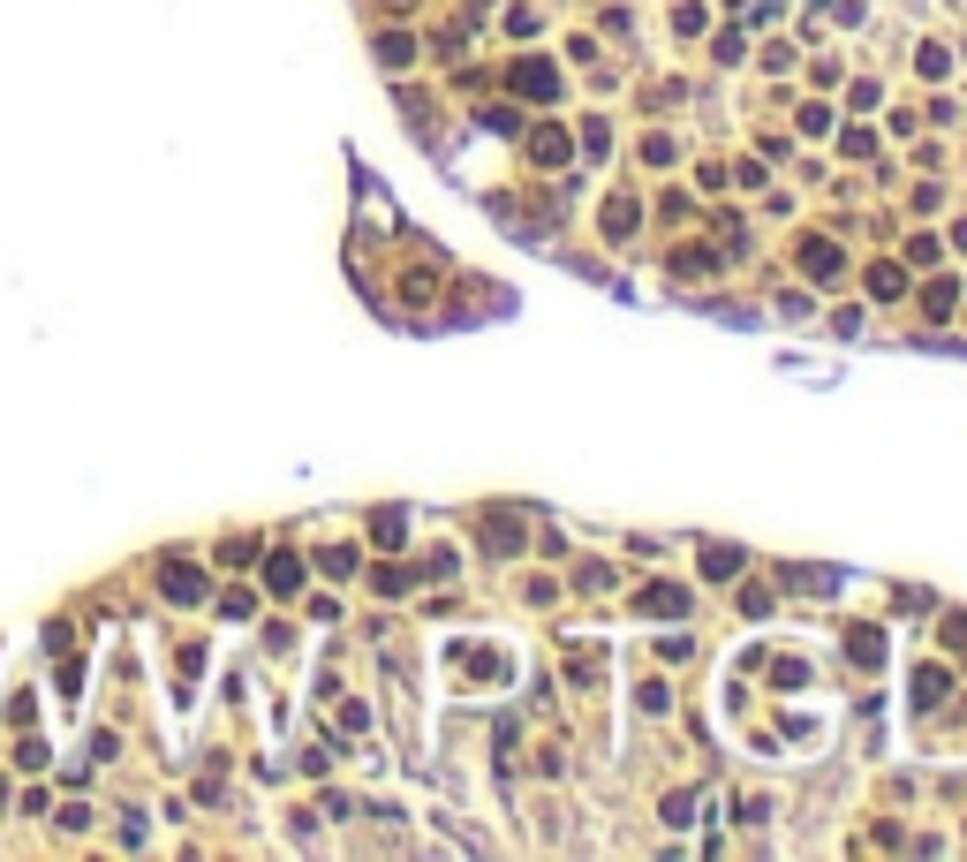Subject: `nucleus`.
<instances>
[{
	"instance_id": "1",
	"label": "nucleus",
	"mask_w": 967,
	"mask_h": 862,
	"mask_svg": "<svg viewBox=\"0 0 967 862\" xmlns=\"http://www.w3.org/2000/svg\"><path fill=\"white\" fill-rule=\"evenodd\" d=\"M197 590H204V583H197V568H182V560H174V568H167V598H174V605H189Z\"/></svg>"
},
{
	"instance_id": "2",
	"label": "nucleus",
	"mask_w": 967,
	"mask_h": 862,
	"mask_svg": "<svg viewBox=\"0 0 967 862\" xmlns=\"http://www.w3.org/2000/svg\"><path fill=\"white\" fill-rule=\"evenodd\" d=\"M295 575H303V568H295L288 552H280V560H272V568H265V583H272V590H280V598H288V590H295Z\"/></svg>"
}]
</instances>
